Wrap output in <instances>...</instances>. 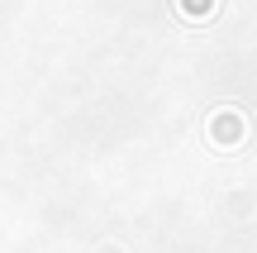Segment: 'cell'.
<instances>
[{
    "label": "cell",
    "mask_w": 257,
    "mask_h": 253,
    "mask_svg": "<svg viewBox=\"0 0 257 253\" xmlns=\"http://www.w3.org/2000/svg\"><path fill=\"white\" fill-rule=\"evenodd\" d=\"M214 134H219V143H238V139H243V120L224 110L219 120H214Z\"/></svg>",
    "instance_id": "cell-1"
}]
</instances>
